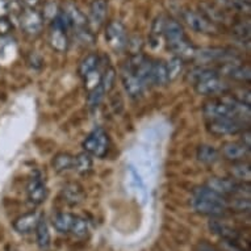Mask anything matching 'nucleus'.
Segmentation results:
<instances>
[{
  "mask_svg": "<svg viewBox=\"0 0 251 251\" xmlns=\"http://www.w3.org/2000/svg\"><path fill=\"white\" fill-rule=\"evenodd\" d=\"M38 220H40V216L36 212H29V213L23 214V216L15 220L13 229L20 234H29L36 229Z\"/></svg>",
  "mask_w": 251,
  "mask_h": 251,
  "instance_id": "18",
  "label": "nucleus"
},
{
  "mask_svg": "<svg viewBox=\"0 0 251 251\" xmlns=\"http://www.w3.org/2000/svg\"><path fill=\"white\" fill-rule=\"evenodd\" d=\"M200 9H201L200 13H201L204 17H206L212 24L217 25L220 24V23H224V21L226 20V16H225L224 9L220 8V7L208 4V3H202V4H200Z\"/></svg>",
  "mask_w": 251,
  "mask_h": 251,
  "instance_id": "20",
  "label": "nucleus"
},
{
  "mask_svg": "<svg viewBox=\"0 0 251 251\" xmlns=\"http://www.w3.org/2000/svg\"><path fill=\"white\" fill-rule=\"evenodd\" d=\"M99 65H100V57L99 54L96 53H91V54H87L86 57L83 58L80 63H79V75L84 78L87 76L88 74H91L92 71H95L99 69Z\"/></svg>",
  "mask_w": 251,
  "mask_h": 251,
  "instance_id": "25",
  "label": "nucleus"
},
{
  "mask_svg": "<svg viewBox=\"0 0 251 251\" xmlns=\"http://www.w3.org/2000/svg\"><path fill=\"white\" fill-rule=\"evenodd\" d=\"M224 249H225V251H245L238 243L231 242H224Z\"/></svg>",
  "mask_w": 251,
  "mask_h": 251,
  "instance_id": "41",
  "label": "nucleus"
},
{
  "mask_svg": "<svg viewBox=\"0 0 251 251\" xmlns=\"http://www.w3.org/2000/svg\"><path fill=\"white\" fill-rule=\"evenodd\" d=\"M181 19L185 23V25L190 29H192L196 33L201 34H216L217 33V25L212 24L206 17H204L200 12L195 11H183Z\"/></svg>",
  "mask_w": 251,
  "mask_h": 251,
  "instance_id": "8",
  "label": "nucleus"
},
{
  "mask_svg": "<svg viewBox=\"0 0 251 251\" xmlns=\"http://www.w3.org/2000/svg\"><path fill=\"white\" fill-rule=\"evenodd\" d=\"M62 13H63V16L66 19L69 26H73L74 30L88 26V20H87L86 15L75 4H71V3L67 4Z\"/></svg>",
  "mask_w": 251,
  "mask_h": 251,
  "instance_id": "16",
  "label": "nucleus"
},
{
  "mask_svg": "<svg viewBox=\"0 0 251 251\" xmlns=\"http://www.w3.org/2000/svg\"><path fill=\"white\" fill-rule=\"evenodd\" d=\"M75 214L71 213H58L51 220L54 229L59 233H70L71 226L74 224Z\"/></svg>",
  "mask_w": 251,
  "mask_h": 251,
  "instance_id": "26",
  "label": "nucleus"
},
{
  "mask_svg": "<svg viewBox=\"0 0 251 251\" xmlns=\"http://www.w3.org/2000/svg\"><path fill=\"white\" fill-rule=\"evenodd\" d=\"M195 91L199 95L212 96V95H225L231 90L230 84L221 78L220 75H214L212 78H208L202 82L195 84Z\"/></svg>",
  "mask_w": 251,
  "mask_h": 251,
  "instance_id": "9",
  "label": "nucleus"
},
{
  "mask_svg": "<svg viewBox=\"0 0 251 251\" xmlns=\"http://www.w3.org/2000/svg\"><path fill=\"white\" fill-rule=\"evenodd\" d=\"M166 20H167V19H166L163 15H161V16H158L155 20L152 21V25H151L152 37L159 38L161 36H163V29H165Z\"/></svg>",
  "mask_w": 251,
  "mask_h": 251,
  "instance_id": "35",
  "label": "nucleus"
},
{
  "mask_svg": "<svg viewBox=\"0 0 251 251\" xmlns=\"http://www.w3.org/2000/svg\"><path fill=\"white\" fill-rule=\"evenodd\" d=\"M67 28H69V24L63 13L61 12L59 17L51 23L49 32V45L57 53H66L69 49L70 42L67 37Z\"/></svg>",
  "mask_w": 251,
  "mask_h": 251,
  "instance_id": "4",
  "label": "nucleus"
},
{
  "mask_svg": "<svg viewBox=\"0 0 251 251\" xmlns=\"http://www.w3.org/2000/svg\"><path fill=\"white\" fill-rule=\"evenodd\" d=\"M42 17H44V21H51L53 23L55 19L59 17L61 15V11L58 8V5L55 3H46L45 7H44V12H41Z\"/></svg>",
  "mask_w": 251,
  "mask_h": 251,
  "instance_id": "34",
  "label": "nucleus"
},
{
  "mask_svg": "<svg viewBox=\"0 0 251 251\" xmlns=\"http://www.w3.org/2000/svg\"><path fill=\"white\" fill-rule=\"evenodd\" d=\"M105 41L116 53H121L128 45V33L121 21H111L105 26Z\"/></svg>",
  "mask_w": 251,
  "mask_h": 251,
  "instance_id": "6",
  "label": "nucleus"
},
{
  "mask_svg": "<svg viewBox=\"0 0 251 251\" xmlns=\"http://www.w3.org/2000/svg\"><path fill=\"white\" fill-rule=\"evenodd\" d=\"M249 128V123H245L238 119H216L209 120L208 123V132L213 136H233L243 132Z\"/></svg>",
  "mask_w": 251,
  "mask_h": 251,
  "instance_id": "5",
  "label": "nucleus"
},
{
  "mask_svg": "<svg viewBox=\"0 0 251 251\" xmlns=\"http://www.w3.org/2000/svg\"><path fill=\"white\" fill-rule=\"evenodd\" d=\"M88 231H90V226H88L86 218L80 217V216H75L74 224H73L70 230L71 234L78 237V238H83V237H86L88 234Z\"/></svg>",
  "mask_w": 251,
  "mask_h": 251,
  "instance_id": "32",
  "label": "nucleus"
},
{
  "mask_svg": "<svg viewBox=\"0 0 251 251\" xmlns=\"http://www.w3.org/2000/svg\"><path fill=\"white\" fill-rule=\"evenodd\" d=\"M169 83L166 62L155 61L151 63V84L158 87L165 86Z\"/></svg>",
  "mask_w": 251,
  "mask_h": 251,
  "instance_id": "23",
  "label": "nucleus"
},
{
  "mask_svg": "<svg viewBox=\"0 0 251 251\" xmlns=\"http://www.w3.org/2000/svg\"><path fill=\"white\" fill-rule=\"evenodd\" d=\"M199 62H201V65H208L213 62H235L237 55L231 53L230 50L223 49V48H206L202 50H196L195 57Z\"/></svg>",
  "mask_w": 251,
  "mask_h": 251,
  "instance_id": "10",
  "label": "nucleus"
},
{
  "mask_svg": "<svg viewBox=\"0 0 251 251\" xmlns=\"http://www.w3.org/2000/svg\"><path fill=\"white\" fill-rule=\"evenodd\" d=\"M116 82V70L112 66L107 67L101 76H100V86L103 88L105 94H108L109 91L115 87Z\"/></svg>",
  "mask_w": 251,
  "mask_h": 251,
  "instance_id": "31",
  "label": "nucleus"
},
{
  "mask_svg": "<svg viewBox=\"0 0 251 251\" xmlns=\"http://www.w3.org/2000/svg\"><path fill=\"white\" fill-rule=\"evenodd\" d=\"M26 194L29 201L33 205H40L48 198V188L40 176H33L26 185Z\"/></svg>",
  "mask_w": 251,
  "mask_h": 251,
  "instance_id": "13",
  "label": "nucleus"
},
{
  "mask_svg": "<svg viewBox=\"0 0 251 251\" xmlns=\"http://www.w3.org/2000/svg\"><path fill=\"white\" fill-rule=\"evenodd\" d=\"M19 21L23 32L28 36H37L44 28V17L36 8H25L19 15Z\"/></svg>",
  "mask_w": 251,
  "mask_h": 251,
  "instance_id": "7",
  "label": "nucleus"
},
{
  "mask_svg": "<svg viewBox=\"0 0 251 251\" xmlns=\"http://www.w3.org/2000/svg\"><path fill=\"white\" fill-rule=\"evenodd\" d=\"M12 29L13 25L8 17H0V37H8Z\"/></svg>",
  "mask_w": 251,
  "mask_h": 251,
  "instance_id": "37",
  "label": "nucleus"
},
{
  "mask_svg": "<svg viewBox=\"0 0 251 251\" xmlns=\"http://www.w3.org/2000/svg\"><path fill=\"white\" fill-rule=\"evenodd\" d=\"M218 74H225L229 78L238 82H250L251 71L246 65H239L237 62H226L218 70Z\"/></svg>",
  "mask_w": 251,
  "mask_h": 251,
  "instance_id": "14",
  "label": "nucleus"
},
{
  "mask_svg": "<svg viewBox=\"0 0 251 251\" xmlns=\"http://www.w3.org/2000/svg\"><path fill=\"white\" fill-rule=\"evenodd\" d=\"M74 159L75 156L69 152H58L57 155L54 156L51 165H53L55 173L63 174L74 169Z\"/></svg>",
  "mask_w": 251,
  "mask_h": 251,
  "instance_id": "21",
  "label": "nucleus"
},
{
  "mask_svg": "<svg viewBox=\"0 0 251 251\" xmlns=\"http://www.w3.org/2000/svg\"><path fill=\"white\" fill-rule=\"evenodd\" d=\"M121 82H123V86L126 91V94L132 99H140L141 96L144 95V83L141 82V79L134 74V71L126 65H125L123 73H121Z\"/></svg>",
  "mask_w": 251,
  "mask_h": 251,
  "instance_id": "11",
  "label": "nucleus"
},
{
  "mask_svg": "<svg viewBox=\"0 0 251 251\" xmlns=\"http://www.w3.org/2000/svg\"><path fill=\"white\" fill-rule=\"evenodd\" d=\"M74 170L80 175H86L92 170V158L87 152H80L75 156L74 159Z\"/></svg>",
  "mask_w": 251,
  "mask_h": 251,
  "instance_id": "30",
  "label": "nucleus"
},
{
  "mask_svg": "<svg viewBox=\"0 0 251 251\" xmlns=\"http://www.w3.org/2000/svg\"><path fill=\"white\" fill-rule=\"evenodd\" d=\"M214 75H220L218 74V70L208 66H199L192 69V70L188 73V75H187V80L192 83L195 86L196 83L202 82V80H205V79L208 78H212Z\"/></svg>",
  "mask_w": 251,
  "mask_h": 251,
  "instance_id": "24",
  "label": "nucleus"
},
{
  "mask_svg": "<svg viewBox=\"0 0 251 251\" xmlns=\"http://www.w3.org/2000/svg\"><path fill=\"white\" fill-rule=\"evenodd\" d=\"M202 113L206 119H238L245 123L250 120V107L238 103L231 96H224L220 99L206 101L202 107Z\"/></svg>",
  "mask_w": 251,
  "mask_h": 251,
  "instance_id": "1",
  "label": "nucleus"
},
{
  "mask_svg": "<svg viewBox=\"0 0 251 251\" xmlns=\"http://www.w3.org/2000/svg\"><path fill=\"white\" fill-rule=\"evenodd\" d=\"M166 69H167V76H169V82H174L179 78L181 71L184 69V59L180 57L174 55L167 63H166Z\"/></svg>",
  "mask_w": 251,
  "mask_h": 251,
  "instance_id": "29",
  "label": "nucleus"
},
{
  "mask_svg": "<svg viewBox=\"0 0 251 251\" xmlns=\"http://www.w3.org/2000/svg\"><path fill=\"white\" fill-rule=\"evenodd\" d=\"M41 0H21V3L25 5V8H36L40 4Z\"/></svg>",
  "mask_w": 251,
  "mask_h": 251,
  "instance_id": "42",
  "label": "nucleus"
},
{
  "mask_svg": "<svg viewBox=\"0 0 251 251\" xmlns=\"http://www.w3.org/2000/svg\"><path fill=\"white\" fill-rule=\"evenodd\" d=\"M249 152H250V148H247L242 142H226L223 146V155L227 161L231 162L243 161L249 155Z\"/></svg>",
  "mask_w": 251,
  "mask_h": 251,
  "instance_id": "17",
  "label": "nucleus"
},
{
  "mask_svg": "<svg viewBox=\"0 0 251 251\" xmlns=\"http://www.w3.org/2000/svg\"><path fill=\"white\" fill-rule=\"evenodd\" d=\"M209 229L213 234H216L217 237H220V238L223 239L224 242L238 243V231L235 230L234 227H231L230 225H227V224L221 223V221H218V220H210Z\"/></svg>",
  "mask_w": 251,
  "mask_h": 251,
  "instance_id": "15",
  "label": "nucleus"
},
{
  "mask_svg": "<svg viewBox=\"0 0 251 251\" xmlns=\"http://www.w3.org/2000/svg\"><path fill=\"white\" fill-rule=\"evenodd\" d=\"M235 36L241 40H247L250 37V24L249 23H239L234 26Z\"/></svg>",
  "mask_w": 251,
  "mask_h": 251,
  "instance_id": "36",
  "label": "nucleus"
},
{
  "mask_svg": "<svg viewBox=\"0 0 251 251\" xmlns=\"http://www.w3.org/2000/svg\"><path fill=\"white\" fill-rule=\"evenodd\" d=\"M109 137L103 128H96L84 138L82 148L91 156L104 158L109 150Z\"/></svg>",
  "mask_w": 251,
  "mask_h": 251,
  "instance_id": "3",
  "label": "nucleus"
},
{
  "mask_svg": "<svg viewBox=\"0 0 251 251\" xmlns=\"http://www.w3.org/2000/svg\"><path fill=\"white\" fill-rule=\"evenodd\" d=\"M62 196H63V201H66L67 204L78 205L84 199V192L78 183H69L62 188Z\"/></svg>",
  "mask_w": 251,
  "mask_h": 251,
  "instance_id": "19",
  "label": "nucleus"
},
{
  "mask_svg": "<svg viewBox=\"0 0 251 251\" xmlns=\"http://www.w3.org/2000/svg\"><path fill=\"white\" fill-rule=\"evenodd\" d=\"M34 231H36V239H37L38 247L42 249V250L49 249L50 241H51V238H50V231L49 227H48V224H46V221L42 217H40V220H38V224L36 229H34Z\"/></svg>",
  "mask_w": 251,
  "mask_h": 251,
  "instance_id": "27",
  "label": "nucleus"
},
{
  "mask_svg": "<svg viewBox=\"0 0 251 251\" xmlns=\"http://www.w3.org/2000/svg\"><path fill=\"white\" fill-rule=\"evenodd\" d=\"M231 98L234 100H237L238 103H242L245 104V105H249V107H250L251 96L250 91L249 90H239L238 92H235L234 95H231Z\"/></svg>",
  "mask_w": 251,
  "mask_h": 251,
  "instance_id": "38",
  "label": "nucleus"
},
{
  "mask_svg": "<svg viewBox=\"0 0 251 251\" xmlns=\"http://www.w3.org/2000/svg\"><path fill=\"white\" fill-rule=\"evenodd\" d=\"M233 179L237 181H243V183H250L251 179V170L250 165L246 162H234V165L231 166L230 170Z\"/></svg>",
  "mask_w": 251,
  "mask_h": 251,
  "instance_id": "28",
  "label": "nucleus"
},
{
  "mask_svg": "<svg viewBox=\"0 0 251 251\" xmlns=\"http://www.w3.org/2000/svg\"><path fill=\"white\" fill-rule=\"evenodd\" d=\"M126 48H130L133 54H140L142 49V40L138 36H134L132 38H128V45Z\"/></svg>",
  "mask_w": 251,
  "mask_h": 251,
  "instance_id": "39",
  "label": "nucleus"
},
{
  "mask_svg": "<svg viewBox=\"0 0 251 251\" xmlns=\"http://www.w3.org/2000/svg\"><path fill=\"white\" fill-rule=\"evenodd\" d=\"M196 158L204 165H213L220 159V152L214 146L210 145H200L196 151Z\"/></svg>",
  "mask_w": 251,
  "mask_h": 251,
  "instance_id": "22",
  "label": "nucleus"
},
{
  "mask_svg": "<svg viewBox=\"0 0 251 251\" xmlns=\"http://www.w3.org/2000/svg\"><path fill=\"white\" fill-rule=\"evenodd\" d=\"M8 0H0V17L8 16Z\"/></svg>",
  "mask_w": 251,
  "mask_h": 251,
  "instance_id": "40",
  "label": "nucleus"
},
{
  "mask_svg": "<svg viewBox=\"0 0 251 251\" xmlns=\"http://www.w3.org/2000/svg\"><path fill=\"white\" fill-rule=\"evenodd\" d=\"M104 95H105V92L103 91L101 86H98L94 90H91L88 92V96H87V101H88V105L90 107H98L100 104V101L103 100Z\"/></svg>",
  "mask_w": 251,
  "mask_h": 251,
  "instance_id": "33",
  "label": "nucleus"
},
{
  "mask_svg": "<svg viewBox=\"0 0 251 251\" xmlns=\"http://www.w3.org/2000/svg\"><path fill=\"white\" fill-rule=\"evenodd\" d=\"M192 206L198 213L204 216L221 217L229 210V199L216 194L206 185H202L194 191Z\"/></svg>",
  "mask_w": 251,
  "mask_h": 251,
  "instance_id": "2",
  "label": "nucleus"
},
{
  "mask_svg": "<svg viewBox=\"0 0 251 251\" xmlns=\"http://www.w3.org/2000/svg\"><path fill=\"white\" fill-rule=\"evenodd\" d=\"M108 13L107 0H92L90 4V12H88V26L94 32L105 23Z\"/></svg>",
  "mask_w": 251,
  "mask_h": 251,
  "instance_id": "12",
  "label": "nucleus"
}]
</instances>
